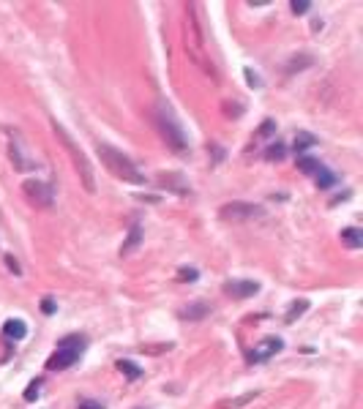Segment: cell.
Listing matches in <instances>:
<instances>
[{"mask_svg":"<svg viewBox=\"0 0 363 409\" xmlns=\"http://www.w3.org/2000/svg\"><path fill=\"white\" fill-rule=\"evenodd\" d=\"M99 156H101V161H104V167L112 172L117 180L134 183V186L145 183V175H142V172L134 167V161L129 156H123L120 150H115V147H109V145H99Z\"/></svg>","mask_w":363,"mask_h":409,"instance_id":"6da1fadb","label":"cell"},{"mask_svg":"<svg viewBox=\"0 0 363 409\" xmlns=\"http://www.w3.org/2000/svg\"><path fill=\"white\" fill-rule=\"evenodd\" d=\"M156 123H159V131L164 134V139H167V145L172 147V150H175V153H186V147H188L186 134H183V129H180L175 112H172L167 104L156 107Z\"/></svg>","mask_w":363,"mask_h":409,"instance_id":"7a4b0ae2","label":"cell"},{"mask_svg":"<svg viewBox=\"0 0 363 409\" xmlns=\"http://www.w3.org/2000/svg\"><path fill=\"white\" fill-rule=\"evenodd\" d=\"M55 125V134L63 139V145H66V150H68V156H71V161H74V167H77V172H80V177H82V183H85V188L93 194L96 191V180H93V167H90V161H88V156H85L80 147H77V142L71 139V134L63 129V125L55 120L52 123Z\"/></svg>","mask_w":363,"mask_h":409,"instance_id":"3957f363","label":"cell"},{"mask_svg":"<svg viewBox=\"0 0 363 409\" xmlns=\"http://www.w3.org/2000/svg\"><path fill=\"white\" fill-rule=\"evenodd\" d=\"M265 210L259 205H249V202H232L222 208V218H232V221H240V218H259Z\"/></svg>","mask_w":363,"mask_h":409,"instance_id":"277c9868","label":"cell"},{"mask_svg":"<svg viewBox=\"0 0 363 409\" xmlns=\"http://www.w3.org/2000/svg\"><path fill=\"white\" fill-rule=\"evenodd\" d=\"M80 355H82V349H66V347H58V352L46 360V368L50 371H66V368H71L80 360Z\"/></svg>","mask_w":363,"mask_h":409,"instance_id":"5b68a950","label":"cell"},{"mask_svg":"<svg viewBox=\"0 0 363 409\" xmlns=\"http://www.w3.org/2000/svg\"><path fill=\"white\" fill-rule=\"evenodd\" d=\"M259 292V284L257 281H243V278H235V281H227L224 284V295L230 297H238V300H243V297H251Z\"/></svg>","mask_w":363,"mask_h":409,"instance_id":"8992f818","label":"cell"},{"mask_svg":"<svg viewBox=\"0 0 363 409\" xmlns=\"http://www.w3.org/2000/svg\"><path fill=\"white\" fill-rule=\"evenodd\" d=\"M281 338H265L262 344H257L254 349L249 352V363H259V360H268L271 355H276V352H281Z\"/></svg>","mask_w":363,"mask_h":409,"instance_id":"52a82bcc","label":"cell"},{"mask_svg":"<svg viewBox=\"0 0 363 409\" xmlns=\"http://www.w3.org/2000/svg\"><path fill=\"white\" fill-rule=\"evenodd\" d=\"M25 194H28L36 205H50V202H52V191H50L44 183H38V180H28V183H25Z\"/></svg>","mask_w":363,"mask_h":409,"instance_id":"ba28073f","label":"cell"},{"mask_svg":"<svg viewBox=\"0 0 363 409\" xmlns=\"http://www.w3.org/2000/svg\"><path fill=\"white\" fill-rule=\"evenodd\" d=\"M3 333H6V338L22 341V338L28 336V327H25V322H22V319H9V322L3 325Z\"/></svg>","mask_w":363,"mask_h":409,"instance_id":"9c48e42d","label":"cell"},{"mask_svg":"<svg viewBox=\"0 0 363 409\" xmlns=\"http://www.w3.org/2000/svg\"><path fill=\"white\" fill-rule=\"evenodd\" d=\"M342 243L347 248H360L363 246V232L358 226H347V229H342Z\"/></svg>","mask_w":363,"mask_h":409,"instance_id":"30bf717a","label":"cell"},{"mask_svg":"<svg viewBox=\"0 0 363 409\" xmlns=\"http://www.w3.org/2000/svg\"><path fill=\"white\" fill-rule=\"evenodd\" d=\"M208 314H210V305H205V303H194V305H188V309L180 311V317L188 319V322H197V319L208 317Z\"/></svg>","mask_w":363,"mask_h":409,"instance_id":"8fae6325","label":"cell"},{"mask_svg":"<svg viewBox=\"0 0 363 409\" xmlns=\"http://www.w3.org/2000/svg\"><path fill=\"white\" fill-rule=\"evenodd\" d=\"M139 240H142V229H139V224H134L131 229H129V238H126L123 248H120V254H131V251L139 246Z\"/></svg>","mask_w":363,"mask_h":409,"instance_id":"7c38bea8","label":"cell"},{"mask_svg":"<svg viewBox=\"0 0 363 409\" xmlns=\"http://www.w3.org/2000/svg\"><path fill=\"white\" fill-rule=\"evenodd\" d=\"M298 169L303 172V175H317V172L322 169V164L317 159H309V156H301L298 159Z\"/></svg>","mask_w":363,"mask_h":409,"instance_id":"4fadbf2b","label":"cell"},{"mask_svg":"<svg viewBox=\"0 0 363 409\" xmlns=\"http://www.w3.org/2000/svg\"><path fill=\"white\" fill-rule=\"evenodd\" d=\"M303 311H309V300H295L293 305H289V311H287V317H284V322H295Z\"/></svg>","mask_w":363,"mask_h":409,"instance_id":"5bb4252c","label":"cell"},{"mask_svg":"<svg viewBox=\"0 0 363 409\" xmlns=\"http://www.w3.org/2000/svg\"><path fill=\"white\" fill-rule=\"evenodd\" d=\"M117 368H120V371L129 376V379H137V376L142 374V368L134 363V360H117Z\"/></svg>","mask_w":363,"mask_h":409,"instance_id":"9a60e30c","label":"cell"},{"mask_svg":"<svg viewBox=\"0 0 363 409\" xmlns=\"http://www.w3.org/2000/svg\"><path fill=\"white\" fill-rule=\"evenodd\" d=\"M254 396H257V393H246V396H240V398L222 401V404H219V409H238V406H243V404H249V401H254Z\"/></svg>","mask_w":363,"mask_h":409,"instance_id":"2e32d148","label":"cell"},{"mask_svg":"<svg viewBox=\"0 0 363 409\" xmlns=\"http://www.w3.org/2000/svg\"><path fill=\"white\" fill-rule=\"evenodd\" d=\"M311 145H317V139H314L311 134H298V137H295V147H293V150H295V153H303L306 147H311Z\"/></svg>","mask_w":363,"mask_h":409,"instance_id":"e0dca14e","label":"cell"},{"mask_svg":"<svg viewBox=\"0 0 363 409\" xmlns=\"http://www.w3.org/2000/svg\"><path fill=\"white\" fill-rule=\"evenodd\" d=\"M284 156H287V150H284L281 142H273V145L265 150V159H268V161H281Z\"/></svg>","mask_w":363,"mask_h":409,"instance_id":"ac0fdd59","label":"cell"},{"mask_svg":"<svg viewBox=\"0 0 363 409\" xmlns=\"http://www.w3.org/2000/svg\"><path fill=\"white\" fill-rule=\"evenodd\" d=\"M333 183H336V175H333V172H328L325 167H322V169L317 172V186H320V188H330Z\"/></svg>","mask_w":363,"mask_h":409,"instance_id":"d6986e66","label":"cell"},{"mask_svg":"<svg viewBox=\"0 0 363 409\" xmlns=\"http://www.w3.org/2000/svg\"><path fill=\"white\" fill-rule=\"evenodd\" d=\"M178 278L186 281V284H194V281L200 278V270H197V267H180V270H178Z\"/></svg>","mask_w":363,"mask_h":409,"instance_id":"ffe728a7","label":"cell"},{"mask_svg":"<svg viewBox=\"0 0 363 409\" xmlns=\"http://www.w3.org/2000/svg\"><path fill=\"white\" fill-rule=\"evenodd\" d=\"M60 347H66V349H85V338L82 336H66L60 341Z\"/></svg>","mask_w":363,"mask_h":409,"instance_id":"44dd1931","label":"cell"},{"mask_svg":"<svg viewBox=\"0 0 363 409\" xmlns=\"http://www.w3.org/2000/svg\"><path fill=\"white\" fill-rule=\"evenodd\" d=\"M289 9H293L295 14H306V11L311 9V3H309V0H293V3H289Z\"/></svg>","mask_w":363,"mask_h":409,"instance_id":"7402d4cb","label":"cell"},{"mask_svg":"<svg viewBox=\"0 0 363 409\" xmlns=\"http://www.w3.org/2000/svg\"><path fill=\"white\" fill-rule=\"evenodd\" d=\"M38 385H41L38 379L28 385V390H25V401H36V398H38Z\"/></svg>","mask_w":363,"mask_h":409,"instance_id":"603a6c76","label":"cell"},{"mask_svg":"<svg viewBox=\"0 0 363 409\" xmlns=\"http://www.w3.org/2000/svg\"><path fill=\"white\" fill-rule=\"evenodd\" d=\"M243 74H246V80H249V85H251V88H262V80H259V74H254L251 68H246Z\"/></svg>","mask_w":363,"mask_h":409,"instance_id":"cb8c5ba5","label":"cell"},{"mask_svg":"<svg viewBox=\"0 0 363 409\" xmlns=\"http://www.w3.org/2000/svg\"><path fill=\"white\" fill-rule=\"evenodd\" d=\"M77 409H104V404H101V401L85 398V401H80V404H77Z\"/></svg>","mask_w":363,"mask_h":409,"instance_id":"d4e9b609","label":"cell"},{"mask_svg":"<svg viewBox=\"0 0 363 409\" xmlns=\"http://www.w3.org/2000/svg\"><path fill=\"white\" fill-rule=\"evenodd\" d=\"M41 311H44V314H55V300H52V297H44Z\"/></svg>","mask_w":363,"mask_h":409,"instance_id":"484cf974","label":"cell"},{"mask_svg":"<svg viewBox=\"0 0 363 409\" xmlns=\"http://www.w3.org/2000/svg\"><path fill=\"white\" fill-rule=\"evenodd\" d=\"M273 129H276V123H273V120H265L262 129H259V134H265V137H268V134H273Z\"/></svg>","mask_w":363,"mask_h":409,"instance_id":"4316f807","label":"cell"},{"mask_svg":"<svg viewBox=\"0 0 363 409\" xmlns=\"http://www.w3.org/2000/svg\"><path fill=\"white\" fill-rule=\"evenodd\" d=\"M6 262H9V267L14 273H19V265H17V259H14V257H6Z\"/></svg>","mask_w":363,"mask_h":409,"instance_id":"83f0119b","label":"cell"},{"mask_svg":"<svg viewBox=\"0 0 363 409\" xmlns=\"http://www.w3.org/2000/svg\"><path fill=\"white\" fill-rule=\"evenodd\" d=\"M137 409H142V406H137Z\"/></svg>","mask_w":363,"mask_h":409,"instance_id":"f1b7e54d","label":"cell"}]
</instances>
